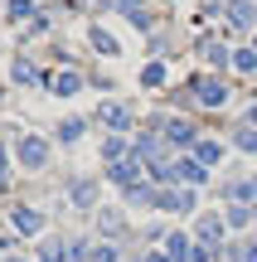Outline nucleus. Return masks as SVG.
I'll use <instances>...</instances> for the list:
<instances>
[]
</instances>
